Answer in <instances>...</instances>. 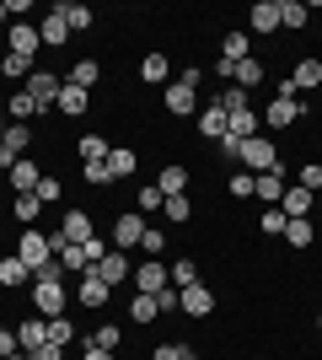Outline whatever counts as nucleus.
Segmentation results:
<instances>
[{
    "mask_svg": "<svg viewBox=\"0 0 322 360\" xmlns=\"http://www.w3.org/2000/svg\"><path fill=\"white\" fill-rule=\"evenodd\" d=\"M161 103H167V113H177V119H188V113L199 108V70H188L183 81H172V86L161 91Z\"/></svg>",
    "mask_w": 322,
    "mask_h": 360,
    "instance_id": "nucleus-1",
    "label": "nucleus"
},
{
    "mask_svg": "<svg viewBox=\"0 0 322 360\" xmlns=\"http://www.w3.org/2000/svg\"><path fill=\"white\" fill-rule=\"evenodd\" d=\"M236 162H242L247 172L258 178V172H274V167H279V150L269 146L263 135H253V140H242V150H236Z\"/></svg>",
    "mask_w": 322,
    "mask_h": 360,
    "instance_id": "nucleus-2",
    "label": "nucleus"
},
{
    "mask_svg": "<svg viewBox=\"0 0 322 360\" xmlns=\"http://www.w3.org/2000/svg\"><path fill=\"white\" fill-rule=\"evenodd\" d=\"M301 108H307V103H295V86H290V75H285V81H279V103H269L263 124H269V129H285V124L301 119Z\"/></svg>",
    "mask_w": 322,
    "mask_h": 360,
    "instance_id": "nucleus-3",
    "label": "nucleus"
},
{
    "mask_svg": "<svg viewBox=\"0 0 322 360\" xmlns=\"http://www.w3.org/2000/svg\"><path fill=\"white\" fill-rule=\"evenodd\" d=\"M16 258H22V264L38 274L48 258H54V248H48V231H38V226H32V231H22V242H16Z\"/></svg>",
    "mask_w": 322,
    "mask_h": 360,
    "instance_id": "nucleus-4",
    "label": "nucleus"
},
{
    "mask_svg": "<svg viewBox=\"0 0 322 360\" xmlns=\"http://www.w3.org/2000/svg\"><path fill=\"white\" fill-rule=\"evenodd\" d=\"M172 280H167V269H161V258H151V264H140L135 269V290L140 296H161Z\"/></svg>",
    "mask_w": 322,
    "mask_h": 360,
    "instance_id": "nucleus-5",
    "label": "nucleus"
},
{
    "mask_svg": "<svg viewBox=\"0 0 322 360\" xmlns=\"http://www.w3.org/2000/svg\"><path fill=\"white\" fill-rule=\"evenodd\" d=\"M140 237H145V221H140V210H135V215H119V221H113V248H119V253L140 248Z\"/></svg>",
    "mask_w": 322,
    "mask_h": 360,
    "instance_id": "nucleus-6",
    "label": "nucleus"
},
{
    "mask_svg": "<svg viewBox=\"0 0 322 360\" xmlns=\"http://www.w3.org/2000/svg\"><path fill=\"white\" fill-rule=\"evenodd\" d=\"M65 285H38V280H32V307H38V317H60L65 312Z\"/></svg>",
    "mask_w": 322,
    "mask_h": 360,
    "instance_id": "nucleus-7",
    "label": "nucleus"
},
{
    "mask_svg": "<svg viewBox=\"0 0 322 360\" xmlns=\"http://www.w3.org/2000/svg\"><path fill=\"white\" fill-rule=\"evenodd\" d=\"M60 86H65V81H60L54 70H32V75H27V91H32V97H38L43 108L60 103Z\"/></svg>",
    "mask_w": 322,
    "mask_h": 360,
    "instance_id": "nucleus-8",
    "label": "nucleus"
},
{
    "mask_svg": "<svg viewBox=\"0 0 322 360\" xmlns=\"http://www.w3.org/2000/svg\"><path fill=\"white\" fill-rule=\"evenodd\" d=\"M92 274H97V280H102L107 290H113V285H123V280H129V274H135V269H129V258H123L119 248H113V253H107V258H102V264H97Z\"/></svg>",
    "mask_w": 322,
    "mask_h": 360,
    "instance_id": "nucleus-9",
    "label": "nucleus"
},
{
    "mask_svg": "<svg viewBox=\"0 0 322 360\" xmlns=\"http://www.w3.org/2000/svg\"><path fill=\"white\" fill-rule=\"evenodd\" d=\"M54 108H60V113H70V119H81V113L92 108V91L76 86V81H65V86H60V103H54Z\"/></svg>",
    "mask_w": 322,
    "mask_h": 360,
    "instance_id": "nucleus-10",
    "label": "nucleus"
},
{
    "mask_svg": "<svg viewBox=\"0 0 322 360\" xmlns=\"http://www.w3.org/2000/svg\"><path fill=\"white\" fill-rule=\"evenodd\" d=\"M76 301L97 312V307H107V285L97 280V274H76Z\"/></svg>",
    "mask_w": 322,
    "mask_h": 360,
    "instance_id": "nucleus-11",
    "label": "nucleus"
},
{
    "mask_svg": "<svg viewBox=\"0 0 322 360\" xmlns=\"http://www.w3.org/2000/svg\"><path fill=\"white\" fill-rule=\"evenodd\" d=\"M6 178H11V188H16V194H32V188L43 183V172H38V162H32V156H22V162H16L11 172H6Z\"/></svg>",
    "mask_w": 322,
    "mask_h": 360,
    "instance_id": "nucleus-12",
    "label": "nucleus"
},
{
    "mask_svg": "<svg viewBox=\"0 0 322 360\" xmlns=\"http://www.w3.org/2000/svg\"><path fill=\"white\" fill-rule=\"evenodd\" d=\"M311 188H285V199H279V210H285V221H307L311 215Z\"/></svg>",
    "mask_w": 322,
    "mask_h": 360,
    "instance_id": "nucleus-13",
    "label": "nucleus"
},
{
    "mask_svg": "<svg viewBox=\"0 0 322 360\" xmlns=\"http://www.w3.org/2000/svg\"><path fill=\"white\" fill-rule=\"evenodd\" d=\"M247 27L253 32H279V0H258V6L247 11Z\"/></svg>",
    "mask_w": 322,
    "mask_h": 360,
    "instance_id": "nucleus-14",
    "label": "nucleus"
},
{
    "mask_svg": "<svg viewBox=\"0 0 322 360\" xmlns=\"http://www.w3.org/2000/svg\"><path fill=\"white\" fill-rule=\"evenodd\" d=\"M253 199H263V205H279V199H285V178H279V167L253 178Z\"/></svg>",
    "mask_w": 322,
    "mask_h": 360,
    "instance_id": "nucleus-15",
    "label": "nucleus"
},
{
    "mask_svg": "<svg viewBox=\"0 0 322 360\" xmlns=\"http://www.w3.org/2000/svg\"><path fill=\"white\" fill-rule=\"evenodd\" d=\"M60 237H65V242H86V237H97V231H92V215H86V210H65Z\"/></svg>",
    "mask_w": 322,
    "mask_h": 360,
    "instance_id": "nucleus-16",
    "label": "nucleus"
},
{
    "mask_svg": "<svg viewBox=\"0 0 322 360\" xmlns=\"http://www.w3.org/2000/svg\"><path fill=\"white\" fill-rule=\"evenodd\" d=\"M16 345L27 349H38V345H48V317H27V323H22V328H16Z\"/></svg>",
    "mask_w": 322,
    "mask_h": 360,
    "instance_id": "nucleus-17",
    "label": "nucleus"
},
{
    "mask_svg": "<svg viewBox=\"0 0 322 360\" xmlns=\"http://www.w3.org/2000/svg\"><path fill=\"white\" fill-rule=\"evenodd\" d=\"M199 135H204V140H226V108H220V103H204Z\"/></svg>",
    "mask_w": 322,
    "mask_h": 360,
    "instance_id": "nucleus-18",
    "label": "nucleus"
},
{
    "mask_svg": "<svg viewBox=\"0 0 322 360\" xmlns=\"http://www.w3.org/2000/svg\"><path fill=\"white\" fill-rule=\"evenodd\" d=\"M135 167H140V156L129 146H113V150H107V172H113V183H119V178H135Z\"/></svg>",
    "mask_w": 322,
    "mask_h": 360,
    "instance_id": "nucleus-19",
    "label": "nucleus"
},
{
    "mask_svg": "<svg viewBox=\"0 0 322 360\" xmlns=\"http://www.w3.org/2000/svg\"><path fill=\"white\" fill-rule=\"evenodd\" d=\"M290 86H295V97H301V91H311V86H322V60H301L290 70Z\"/></svg>",
    "mask_w": 322,
    "mask_h": 360,
    "instance_id": "nucleus-20",
    "label": "nucleus"
},
{
    "mask_svg": "<svg viewBox=\"0 0 322 360\" xmlns=\"http://www.w3.org/2000/svg\"><path fill=\"white\" fill-rule=\"evenodd\" d=\"M107 150H113V146H107L102 135H81V140H76V156H81V167H97V162H107Z\"/></svg>",
    "mask_w": 322,
    "mask_h": 360,
    "instance_id": "nucleus-21",
    "label": "nucleus"
},
{
    "mask_svg": "<svg viewBox=\"0 0 322 360\" xmlns=\"http://www.w3.org/2000/svg\"><path fill=\"white\" fill-rule=\"evenodd\" d=\"M54 16H60L70 32H86V27H92V6H70V0H60V6H54Z\"/></svg>",
    "mask_w": 322,
    "mask_h": 360,
    "instance_id": "nucleus-22",
    "label": "nucleus"
},
{
    "mask_svg": "<svg viewBox=\"0 0 322 360\" xmlns=\"http://www.w3.org/2000/svg\"><path fill=\"white\" fill-rule=\"evenodd\" d=\"M167 75H172V60H167V54H145V60H140V81H145V86H161Z\"/></svg>",
    "mask_w": 322,
    "mask_h": 360,
    "instance_id": "nucleus-23",
    "label": "nucleus"
},
{
    "mask_svg": "<svg viewBox=\"0 0 322 360\" xmlns=\"http://www.w3.org/2000/svg\"><path fill=\"white\" fill-rule=\"evenodd\" d=\"M6 108H11V124H27V119H38V113H48V108L38 103L32 91H16V97H11Z\"/></svg>",
    "mask_w": 322,
    "mask_h": 360,
    "instance_id": "nucleus-24",
    "label": "nucleus"
},
{
    "mask_svg": "<svg viewBox=\"0 0 322 360\" xmlns=\"http://www.w3.org/2000/svg\"><path fill=\"white\" fill-rule=\"evenodd\" d=\"M231 81H236V86H242V91L263 86V65L253 60V54H247V60H236V65H231Z\"/></svg>",
    "mask_w": 322,
    "mask_h": 360,
    "instance_id": "nucleus-25",
    "label": "nucleus"
},
{
    "mask_svg": "<svg viewBox=\"0 0 322 360\" xmlns=\"http://www.w3.org/2000/svg\"><path fill=\"white\" fill-rule=\"evenodd\" d=\"M32 49H43L38 27H32V22H16V27H11V54H27V60H32Z\"/></svg>",
    "mask_w": 322,
    "mask_h": 360,
    "instance_id": "nucleus-26",
    "label": "nucleus"
},
{
    "mask_svg": "<svg viewBox=\"0 0 322 360\" xmlns=\"http://www.w3.org/2000/svg\"><path fill=\"white\" fill-rule=\"evenodd\" d=\"M183 312H188V317H210V312H215V296H210L204 285H188V290H183Z\"/></svg>",
    "mask_w": 322,
    "mask_h": 360,
    "instance_id": "nucleus-27",
    "label": "nucleus"
},
{
    "mask_svg": "<svg viewBox=\"0 0 322 360\" xmlns=\"http://www.w3.org/2000/svg\"><path fill=\"white\" fill-rule=\"evenodd\" d=\"M27 280H32V269H27V264H22V258H0V285H6V290H16V285H27Z\"/></svg>",
    "mask_w": 322,
    "mask_h": 360,
    "instance_id": "nucleus-28",
    "label": "nucleus"
},
{
    "mask_svg": "<svg viewBox=\"0 0 322 360\" xmlns=\"http://www.w3.org/2000/svg\"><path fill=\"white\" fill-rule=\"evenodd\" d=\"M11 215H16L22 226H38V215H43V199H38V194H16V199H11Z\"/></svg>",
    "mask_w": 322,
    "mask_h": 360,
    "instance_id": "nucleus-29",
    "label": "nucleus"
},
{
    "mask_svg": "<svg viewBox=\"0 0 322 360\" xmlns=\"http://www.w3.org/2000/svg\"><path fill=\"white\" fill-rule=\"evenodd\" d=\"M167 280H172V290H188V285H199V264L194 258H177L167 269Z\"/></svg>",
    "mask_w": 322,
    "mask_h": 360,
    "instance_id": "nucleus-30",
    "label": "nucleus"
},
{
    "mask_svg": "<svg viewBox=\"0 0 322 360\" xmlns=\"http://www.w3.org/2000/svg\"><path fill=\"white\" fill-rule=\"evenodd\" d=\"M156 188H161V194H183V188H188V167H177V162H172V167H161V178H156Z\"/></svg>",
    "mask_w": 322,
    "mask_h": 360,
    "instance_id": "nucleus-31",
    "label": "nucleus"
},
{
    "mask_svg": "<svg viewBox=\"0 0 322 360\" xmlns=\"http://www.w3.org/2000/svg\"><path fill=\"white\" fill-rule=\"evenodd\" d=\"M38 38H43V49H60V44H65V38H70V27H65L60 16L48 11V16H43V22H38Z\"/></svg>",
    "mask_w": 322,
    "mask_h": 360,
    "instance_id": "nucleus-32",
    "label": "nucleus"
},
{
    "mask_svg": "<svg viewBox=\"0 0 322 360\" xmlns=\"http://www.w3.org/2000/svg\"><path fill=\"white\" fill-rule=\"evenodd\" d=\"M307 16H311V6H301V0H279V27H307Z\"/></svg>",
    "mask_w": 322,
    "mask_h": 360,
    "instance_id": "nucleus-33",
    "label": "nucleus"
},
{
    "mask_svg": "<svg viewBox=\"0 0 322 360\" xmlns=\"http://www.w3.org/2000/svg\"><path fill=\"white\" fill-rule=\"evenodd\" d=\"M220 60H226V65L247 60V32H226V38H220Z\"/></svg>",
    "mask_w": 322,
    "mask_h": 360,
    "instance_id": "nucleus-34",
    "label": "nucleus"
},
{
    "mask_svg": "<svg viewBox=\"0 0 322 360\" xmlns=\"http://www.w3.org/2000/svg\"><path fill=\"white\" fill-rule=\"evenodd\" d=\"M0 146H6V150H16V156H22V150L32 146V129H27V124H6V135H0Z\"/></svg>",
    "mask_w": 322,
    "mask_h": 360,
    "instance_id": "nucleus-35",
    "label": "nucleus"
},
{
    "mask_svg": "<svg viewBox=\"0 0 322 360\" xmlns=\"http://www.w3.org/2000/svg\"><path fill=\"white\" fill-rule=\"evenodd\" d=\"M285 237H290V248H311V237H317L311 215H307V221H285Z\"/></svg>",
    "mask_w": 322,
    "mask_h": 360,
    "instance_id": "nucleus-36",
    "label": "nucleus"
},
{
    "mask_svg": "<svg viewBox=\"0 0 322 360\" xmlns=\"http://www.w3.org/2000/svg\"><path fill=\"white\" fill-rule=\"evenodd\" d=\"M129 317H135V323H156V317H161L156 296H140V290H135V301H129Z\"/></svg>",
    "mask_w": 322,
    "mask_h": 360,
    "instance_id": "nucleus-37",
    "label": "nucleus"
},
{
    "mask_svg": "<svg viewBox=\"0 0 322 360\" xmlns=\"http://www.w3.org/2000/svg\"><path fill=\"white\" fill-rule=\"evenodd\" d=\"M97 75H102V70H97V60H76V70L65 75V81H76V86L92 91V86H97Z\"/></svg>",
    "mask_w": 322,
    "mask_h": 360,
    "instance_id": "nucleus-38",
    "label": "nucleus"
},
{
    "mask_svg": "<svg viewBox=\"0 0 322 360\" xmlns=\"http://www.w3.org/2000/svg\"><path fill=\"white\" fill-rule=\"evenodd\" d=\"M0 70L11 75V81H22V75H32V60H27V54H11V49H6V60H0Z\"/></svg>",
    "mask_w": 322,
    "mask_h": 360,
    "instance_id": "nucleus-39",
    "label": "nucleus"
},
{
    "mask_svg": "<svg viewBox=\"0 0 322 360\" xmlns=\"http://www.w3.org/2000/svg\"><path fill=\"white\" fill-rule=\"evenodd\" d=\"M161 210H167V221H172V226H183L188 215H194V205H188V194H172L167 205H161Z\"/></svg>",
    "mask_w": 322,
    "mask_h": 360,
    "instance_id": "nucleus-40",
    "label": "nucleus"
},
{
    "mask_svg": "<svg viewBox=\"0 0 322 360\" xmlns=\"http://www.w3.org/2000/svg\"><path fill=\"white\" fill-rule=\"evenodd\" d=\"M32 280H38V285H65L70 274H65V264H60V258H48V264H43L38 274H32Z\"/></svg>",
    "mask_w": 322,
    "mask_h": 360,
    "instance_id": "nucleus-41",
    "label": "nucleus"
},
{
    "mask_svg": "<svg viewBox=\"0 0 322 360\" xmlns=\"http://www.w3.org/2000/svg\"><path fill=\"white\" fill-rule=\"evenodd\" d=\"M258 231H269V237H285V210H279V205H269V210H263V221H258Z\"/></svg>",
    "mask_w": 322,
    "mask_h": 360,
    "instance_id": "nucleus-42",
    "label": "nucleus"
},
{
    "mask_svg": "<svg viewBox=\"0 0 322 360\" xmlns=\"http://www.w3.org/2000/svg\"><path fill=\"white\" fill-rule=\"evenodd\" d=\"M70 339H76V328H70V323H65V317H48V345H70Z\"/></svg>",
    "mask_w": 322,
    "mask_h": 360,
    "instance_id": "nucleus-43",
    "label": "nucleus"
},
{
    "mask_svg": "<svg viewBox=\"0 0 322 360\" xmlns=\"http://www.w3.org/2000/svg\"><path fill=\"white\" fill-rule=\"evenodd\" d=\"M215 103L226 108V113H242V108H247V91H242V86H226L220 97H215Z\"/></svg>",
    "mask_w": 322,
    "mask_h": 360,
    "instance_id": "nucleus-44",
    "label": "nucleus"
},
{
    "mask_svg": "<svg viewBox=\"0 0 322 360\" xmlns=\"http://www.w3.org/2000/svg\"><path fill=\"white\" fill-rule=\"evenodd\" d=\"M161 242H167V231H161V226H145V237H140V248H145V258H161Z\"/></svg>",
    "mask_w": 322,
    "mask_h": 360,
    "instance_id": "nucleus-45",
    "label": "nucleus"
},
{
    "mask_svg": "<svg viewBox=\"0 0 322 360\" xmlns=\"http://www.w3.org/2000/svg\"><path fill=\"white\" fill-rule=\"evenodd\" d=\"M92 345L97 349H119V323H102V328L92 333Z\"/></svg>",
    "mask_w": 322,
    "mask_h": 360,
    "instance_id": "nucleus-46",
    "label": "nucleus"
},
{
    "mask_svg": "<svg viewBox=\"0 0 322 360\" xmlns=\"http://www.w3.org/2000/svg\"><path fill=\"white\" fill-rule=\"evenodd\" d=\"M32 194L43 199V205H54V199H65V183H60V178H43L38 188H32Z\"/></svg>",
    "mask_w": 322,
    "mask_h": 360,
    "instance_id": "nucleus-47",
    "label": "nucleus"
},
{
    "mask_svg": "<svg viewBox=\"0 0 322 360\" xmlns=\"http://www.w3.org/2000/svg\"><path fill=\"white\" fill-rule=\"evenodd\" d=\"M295 183H301V188H311V194H322V167H317V162H307Z\"/></svg>",
    "mask_w": 322,
    "mask_h": 360,
    "instance_id": "nucleus-48",
    "label": "nucleus"
},
{
    "mask_svg": "<svg viewBox=\"0 0 322 360\" xmlns=\"http://www.w3.org/2000/svg\"><path fill=\"white\" fill-rule=\"evenodd\" d=\"M161 205H167V194H161L156 183H151V188H140V215H145V210H161Z\"/></svg>",
    "mask_w": 322,
    "mask_h": 360,
    "instance_id": "nucleus-49",
    "label": "nucleus"
},
{
    "mask_svg": "<svg viewBox=\"0 0 322 360\" xmlns=\"http://www.w3.org/2000/svg\"><path fill=\"white\" fill-rule=\"evenodd\" d=\"M231 194H236V199H253V172H236V178H231Z\"/></svg>",
    "mask_w": 322,
    "mask_h": 360,
    "instance_id": "nucleus-50",
    "label": "nucleus"
},
{
    "mask_svg": "<svg viewBox=\"0 0 322 360\" xmlns=\"http://www.w3.org/2000/svg\"><path fill=\"white\" fill-rule=\"evenodd\" d=\"M183 355H188V345H161L151 360H183Z\"/></svg>",
    "mask_w": 322,
    "mask_h": 360,
    "instance_id": "nucleus-51",
    "label": "nucleus"
},
{
    "mask_svg": "<svg viewBox=\"0 0 322 360\" xmlns=\"http://www.w3.org/2000/svg\"><path fill=\"white\" fill-rule=\"evenodd\" d=\"M16 349H22L16 345V328H0V355H16Z\"/></svg>",
    "mask_w": 322,
    "mask_h": 360,
    "instance_id": "nucleus-52",
    "label": "nucleus"
},
{
    "mask_svg": "<svg viewBox=\"0 0 322 360\" xmlns=\"http://www.w3.org/2000/svg\"><path fill=\"white\" fill-rule=\"evenodd\" d=\"M86 183H113V172H107V162H97V167H86Z\"/></svg>",
    "mask_w": 322,
    "mask_h": 360,
    "instance_id": "nucleus-53",
    "label": "nucleus"
},
{
    "mask_svg": "<svg viewBox=\"0 0 322 360\" xmlns=\"http://www.w3.org/2000/svg\"><path fill=\"white\" fill-rule=\"evenodd\" d=\"M60 355H65L60 345H38V349H32V360H60Z\"/></svg>",
    "mask_w": 322,
    "mask_h": 360,
    "instance_id": "nucleus-54",
    "label": "nucleus"
},
{
    "mask_svg": "<svg viewBox=\"0 0 322 360\" xmlns=\"http://www.w3.org/2000/svg\"><path fill=\"white\" fill-rule=\"evenodd\" d=\"M81 360H119V355H113V349H97L92 339H86V355H81Z\"/></svg>",
    "mask_w": 322,
    "mask_h": 360,
    "instance_id": "nucleus-55",
    "label": "nucleus"
},
{
    "mask_svg": "<svg viewBox=\"0 0 322 360\" xmlns=\"http://www.w3.org/2000/svg\"><path fill=\"white\" fill-rule=\"evenodd\" d=\"M6 16H11V0H0V22H6Z\"/></svg>",
    "mask_w": 322,
    "mask_h": 360,
    "instance_id": "nucleus-56",
    "label": "nucleus"
},
{
    "mask_svg": "<svg viewBox=\"0 0 322 360\" xmlns=\"http://www.w3.org/2000/svg\"><path fill=\"white\" fill-rule=\"evenodd\" d=\"M6 360H32V355H27V349H16V355H6Z\"/></svg>",
    "mask_w": 322,
    "mask_h": 360,
    "instance_id": "nucleus-57",
    "label": "nucleus"
},
{
    "mask_svg": "<svg viewBox=\"0 0 322 360\" xmlns=\"http://www.w3.org/2000/svg\"><path fill=\"white\" fill-rule=\"evenodd\" d=\"M183 360H199V355H194V349H188V355H183Z\"/></svg>",
    "mask_w": 322,
    "mask_h": 360,
    "instance_id": "nucleus-58",
    "label": "nucleus"
},
{
    "mask_svg": "<svg viewBox=\"0 0 322 360\" xmlns=\"http://www.w3.org/2000/svg\"><path fill=\"white\" fill-rule=\"evenodd\" d=\"M0 135H6V119H0Z\"/></svg>",
    "mask_w": 322,
    "mask_h": 360,
    "instance_id": "nucleus-59",
    "label": "nucleus"
},
{
    "mask_svg": "<svg viewBox=\"0 0 322 360\" xmlns=\"http://www.w3.org/2000/svg\"><path fill=\"white\" fill-rule=\"evenodd\" d=\"M317 328H322V312H317Z\"/></svg>",
    "mask_w": 322,
    "mask_h": 360,
    "instance_id": "nucleus-60",
    "label": "nucleus"
},
{
    "mask_svg": "<svg viewBox=\"0 0 322 360\" xmlns=\"http://www.w3.org/2000/svg\"><path fill=\"white\" fill-rule=\"evenodd\" d=\"M0 360H6V355H0Z\"/></svg>",
    "mask_w": 322,
    "mask_h": 360,
    "instance_id": "nucleus-61",
    "label": "nucleus"
}]
</instances>
